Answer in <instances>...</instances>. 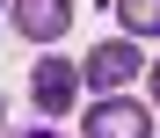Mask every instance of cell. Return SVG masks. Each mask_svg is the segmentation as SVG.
<instances>
[{"label": "cell", "mask_w": 160, "mask_h": 138, "mask_svg": "<svg viewBox=\"0 0 160 138\" xmlns=\"http://www.w3.org/2000/svg\"><path fill=\"white\" fill-rule=\"evenodd\" d=\"M29 102L44 109V116H66V109L80 102V66H66V58H37V73H29Z\"/></svg>", "instance_id": "cell-3"}, {"label": "cell", "mask_w": 160, "mask_h": 138, "mask_svg": "<svg viewBox=\"0 0 160 138\" xmlns=\"http://www.w3.org/2000/svg\"><path fill=\"white\" fill-rule=\"evenodd\" d=\"M138 73H146L138 44H131V37H109V44H95V51H88L80 87H95V95H124V80H138Z\"/></svg>", "instance_id": "cell-1"}, {"label": "cell", "mask_w": 160, "mask_h": 138, "mask_svg": "<svg viewBox=\"0 0 160 138\" xmlns=\"http://www.w3.org/2000/svg\"><path fill=\"white\" fill-rule=\"evenodd\" d=\"M8 15H15V29L29 44H58L73 29V0H8Z\"/></svg>", "instance_id": "cell-4"}, {"label": "cell", "mask_w": 160, "mask_h": 138, "mask_svg": "<svg viewBox=\"0 0 160 138\" xmlns=\"http://www.w3.org/2000/svg\"><path fill=\"white\" fill-rule=\"evenodd\" d=\"M124 37H160V0H109Z\"/></svg>", "instance_id": "cell-5"}, {"label": "cell", "mask_w": 160, "mask_h": 138, "mask_svg": "<svg viewBox=\"0 0 160 138\" xmlns=\"http://www.w3.org/2000/svg\"><path fill=\"white\" fill-rule=\"evenodd\" d=\"M0 131H8V102H0Z\"/></svg>", "instance_id": "cell-8"}, {"label": "cell", "mask_w": 160, "mask_h": 138, "mask_svg": "<svg viewBox=\"0 0 160 138\" xmlns=\"http://www.w3.org/2000/svg\"><path fill=\"white\" fill-rule=\"evenodd\" d=\"M80 138H153V116H146V102H131V95H102L88 109V124H80Z\"/></svg>", "instance_id": "cell-2"}, {"label": "cell", "mask_w": 160, "mask_h": 138, "mask_svg": "<svg viewBox=\"0 0 160 138\" xmlns=\"http://www.w3.org/2000/svg\"><path fill=\"white\" fill-rule=\"evenodd\" d=\"M146 80H153V102H160V66H153V73H146Z\"/></svg>", "instance_id": "cell-7"}, {"label": "cell", "mask_w": 160, "mask_h": 138, "mask_svg": "<svg viewBox=\"0 0 160 138\" xmlns=\"http://www.w3.org/2000/svg\"><path fill=\"white\" fill-rule=\"evenodd\" d=\"M0 138H58V131H51V124H44V131H0Z\"/></svg>", "instance_id": "cell-6"}]
</instances>
